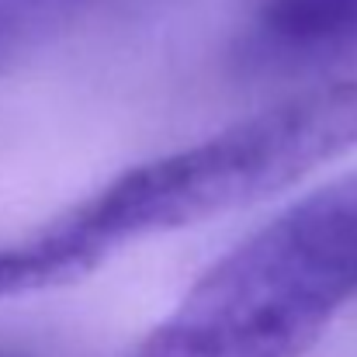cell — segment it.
<instances>
[{
    "label": "cell",
    "mask_w": 357,
    "mask_h": 357,
    "mask_svg": "<svg viewBox=\"0 0 357 357\" xmlns=\"http://www.w3.org/2000/svg\"><path fill=\"white\" fill-rule=\"evenodd\" d=\"M347 153H357V77L139 163L38 233L73 281L125 243L250 208Z\"/></svg>",
    "instance_id": "cell-1"
},
{
    "label": "cell",
    "mask_w": 357,
    "mask_h": 357,
    "mask_svg": "<svg viewBox=\"0 0 357 357\" xmlns=\"http://www.w3.org/2000/svg\"><path fill=\"white\" fill-rule=\"evenodd\" d=\"M357 298V177L215 260L128 357H305Z\"/></svg>",
    "instance_id": "cell-2"
},
{
    "label": "cell",
    "mask_w": 357,
    "mask_h": 357,
    "mask_svg": "<svg viewBox=\"0 0 357 357\" xmlns=\"http://www.w3.org/2000/svg\"><path fill=\"white\" fill-rule=\"evenodd\" d=\"M357 45V0H260L246 59L295 66L344 56Z\"/></svg>",
    "instance_id": "cell-3"
},
{
    "label": "cell",
    "mask_w": 357,
    "mask_h": 357,
    "mask_svg": "<svg viewBox=\"0 0 357 357\" xmlns=\"http://www.w3.org/2000/svg\"><path fill=\"white\" fill-rule=\"evenodd\" d=\"M56 284H63L59 267L52 253L45 250V243L38 239V233L28 236L24 243L0 246V298L38 291V288H56Z\"/></svg>",
    "instance_id": "cell-4"
}]
</instances>
